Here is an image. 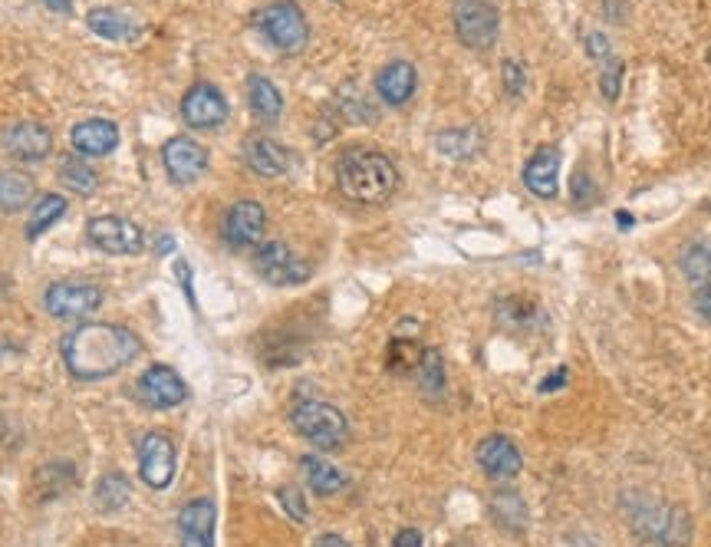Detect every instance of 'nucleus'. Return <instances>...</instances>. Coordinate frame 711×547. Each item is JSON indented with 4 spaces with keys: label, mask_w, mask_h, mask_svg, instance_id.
I'll return each mask as SVG.
<instances>
[{
    "label": "nucleus",
    "mask_w": 711,
    "mask_h": 547,
    "mask_svg": "<svg viewBox=\"0 0 711 547\" xmlns=\"http://www.w3.org/2000/svg\"><path fill=\"white\" fill-rule=\"evenodd\" d=\"M60 350L70 376L92 383L123 370L139 353V337L118 323H83L63 337Z\"/></svg>",
    "instance_id": "f257e3e1"
},
{
    "label": "nucleus",
    "mask_w": 711,
    "mask_h": 547,
    "mask_svg": "<svg viewBox=\"0 0 711 547\" xmlns=\"http://www.w3.org/2000/svg\"><path fill=\"white\" fill-rule=\"evenodd\" d=\"M336 182L339 191L349 201L360 204H383L396 195L399 188V169L389 156L370 152V149H352L339 159L336 165Z\"/></svg>",
    "instance_id": "f03ea898"
},
{
    "label": "nucleus",
    "mask_w": 711,
    "mask_h": 547,
    "mask_svg": "<svg viewBox=\"0 0 711 547\" xmlns=\"http://www.w3.org/2000/svg\"><path fill=\"white\" fill-rule=\"evenodd\" d=\"M290 422L316 449H339L349 439L346 415L336 406L320 402V399H297L290 409Z\"/></svg>",
    "instance_id": "7ed1b4c3"
},
{
    "label": "nucleus",
    "mask_w": 711,
    "mask_h": 547,
    "mask_svg": "<svg viewBox=\"0 0 711 547\" xmlns=\"http://www.w3.org/2000/svg\"><path fill=\"white\" fill-rule=\"evenodd\" d=\"M633 527L646 547H685L691 537L688 514L682 508H669V505H656V501L649 508L636 511Z\"/></svg>",
    "instance_id": "20e7f679"
},
{
    "label": "nucleus",
    "mask_w": 711,
    "mask_h": 547,
    "mask_svg": "<svg viewBox=\"0 0 711 547\" xmlns=\"http://www.w3.org/2000/svg\"><path fill=\"white\" fill-rule=\"evenodd\" d=\"M454 34L467 50H491L501 34V17L488 0H454Z\"/></svg>",
    "instance_id": "39448f33"
},
{
    "label": "nucleus",
    "mask_w": 711,
    "mask_h": 547,
    "mask_svg": "<svg viewBox=\"0 0 711 547\" xmlns=\"http://www.w3.org/2000/svg\"><path fill=\"white\" fill-rule=\"evenodd\" d=\"M258 30L267 37L271 47H277L280 53H300L310 40V24L303 17V11L290 0H280V4H271L264 8L258 17H254Z\"/></svg>",
    "instance_id": "423d86ee"
},
{
    "label": "nucleus",
    "mask_w": 711,
    "mask_h": 547,
    "mask_svg": "<svg viewBox=\"0 0 711 547\" xmlns=\"http://www.w3.org/2000/svg\"><path fill=\"white\" fill-rule=\"evenodd\" d=\"M102 303V294L96 284H86V281H57L47 287L43 294V307L50 316L57 320H83L89 316L96 307Z\"/></svg>",
    "instance_id": "0eeeda50"
},
{
    "label": "nucleus",
    "mask_w": 711,
    "mask_h": 547,
    "mask_svg": "<svg viewBox=\"0 0 711 547\" xmlns=\"http://www.w3.org/2000/svg\"><path fill=\"white\" fill-rule=\"evenodd\" d=\"M86 238H89L92 248H99V251H105V254H139V251H142V232H139V225H133L129 217H118V214L89 217Z\"/></svg>",
    "instance_id": "6e6552de"
},
{
    "label": "nucleus",
    "mask_w": 711,
    "mask_h": 547,
    "mask_svg": "<svg viewBox=\"0 0 711 547\" xmlns=\"http://www.w3.org/2000/svg\"><path fill=\"white\" fill-rule=\"evenodd\" d=\"M254 268H258V274H261L267 284H274V287H294V284L310 281V264L300 261V258H297L287 245H280V241L258 245Z\"/></svg>",
    "instance_id": "1a4fd4ad"
},
{
    "label": "nucleus",
    "mask_w": 711,
    "mask_h": 547,
    "mask_svg": "<svg viewBox=\"0 0 711 547\" xmlns=\"http://www.w3.org/2000/svg\"><path fill=\"white\" fill-rule=\"evenodd\" d=\"M139 475L149 488L162 492L175 478V446L162 432H146L139 443Z\"/></svg>",
    "instance_id": "9d476101"
},
{
    "label": "nucleus",
    "mask_w": 711,
    "mask_h": 547,
    "mask_svg": "<svg viewBox=\"0 0 711 547\" xmlns=\"http://www.w3.org/2000/svg\"><path fill=\"white\" fill-rule=\"evenodd\" d=\"M264 228H267V211L258 201H237L224 214L221 235L230 248H254V245H261Z\"/></svg>",
    "instance_id": "9b49d317"
},
{
    "label": "nucleus",
    "mask_w": 711,
    "mask_h": 547,
    "mask_svg": "<svg viewBox=\"0 0 711 547\" xmlns=\"http://www.w3.org/2000/svg\"><path fill=\"white\" fill-rule=\"evenodd\" d=\"M182 120L191 129H217L227 120V102L211 83H195L182 99Z\"/></svg>",
    "instance_id": "f8f14e48"
},
{
    "label": "nucleus",
    "mask_w": 711,
    "mask_h": 547,
    "mask_svg": "<svg viewBox=\"0 0 711 547\" xmlns=\"http://www.w3.org/2000/svg\"><path fill=\"white\" fill-rule=\"evenodd\" d=\"M162 165H165V172H169V178H172L175 185H191V182H198V178L204 175V169H208V152H204L195 139L175 136V139H169L165 149H162Z\"/></svg>",
    "instance_id": "ddd939ff"
},
{
    "label": "nucleus",
    "mask_w": 711,
    "mask_h": 547,
    "mask_svg": "<svg viewBox=\"0 0 711 547\" xmlns=\"http://www.w3.org/2000/svg\"><path fill=\"white\" fill-rule=\"evenodd\" d=\"M474 456H478V465L485 469V475L495 482H511L524 469L521 449L511 439H504V435H488Z\"/></svg>",
    "instance_id": "4468645a"
},
{
    "label": "nucleus",
    "mask_w": 711,
    "mask_h": 547,
    "mask_svg": "<svg viewBox=\"0 0 711 547\" xmlns=\"http://www.w3.org/2000/svg\"><path fill=\"white\" fill-rule=\"evenodd\" d=\"M182 547H214V501L195 498L178 511Z\"/></svg>",
    "instance_id": "2eb2a0df"
},
{
    "label": "nucleus",
    "mask_w": 711,
    "mask_h": 547,
    "mask_svg": "<svg viewBox=\"0 0 711 547\" xmlns=\"http://www.w3.org/2000/svg\"><path fill=\"white\" fill-rule=\"evenodd\" d=\"M139 396L155 409H175L188 396V389L172 366H149L139 380Z\"/></svg>",
    "instance_id": "dca6fc26"
},
{
    "label": "nucleus",
    "mask_w": 711,
    "mask_h": 547,
    "mask_svg": "<svg viewBox=\"0 0 711 547\" xmlns=\"http://www.w3.org/2000/svg\"><path fill=\"white\" fill-rule=\"evenodd\" d=\"M4 149L17 159V162H40L50 156L53 149V136L47 126L40 123H14L4 133Z\"/></svg>",
    "instance_id": "f3484780"
},
{
    "label": "nucleus",
    "mask_w": 711,
    "mask_h": 547,
    "mask_svg": "<svg viewBox=\"0 0 711 547\" xmlns=\"http://www.w3.org/2000/svg\"><path fill=\"white\" fill-rule=\"evenodd\" d=\"M524 185L537 195V198H557V185H560V149L557 146H540L527 165H524Z\"/></svg>",
    "instance_id": "a211bd4d"
},
{
    "label": "nucleus",
    "mask_w": 711,
    "mask_h": 547,
    "mask_svg": "<svg viewBox=\"0 0 711 547\" xmlns=\"http://www.w3.org/2000/svg\"><path fill=\"white\" fill-rule=\"evenodd\" d=\"M415 86H419V73L406 60H392L376 73V92L389 105H406L415 96Z\"/></svg>",
    "instance_id": "6ab92c4d"
},
{
    "label": "nucleus",
    "mask_w": 711,
    "mask_h": 547,
    "mask_svg": "<svg viewBox=\"0 0 711 547\" xmlns=\"http://www.w3.org/2000/svg\"><path fill=\"white\" fill-rule=\"evenodd\" d=\"M70 146H73L79 156L99 159V156H109V152L118 146V129H115L109 120H86V123L73 126Z\"/></svg>",
    "instance_id": "aec40b11"
},
{
    "label": "nucleus",
    "mask_w": 711,
    "mask_h": 547,
    "mask_svg": "<svg viewBox=\"0 0 711 547\" xmlns=\"http://www.w3.org/2000/svg\"><path fill=\"white\" fill-rule=\"evenodd\" d=\"M245 162H248L251 172H258V175H264V178H277V175L287 172L290 156H287V149H280L274 139L254 136V139H248V146H245Z\"/></svg>",
    "instance_id": "412c9836"
},
{
    "label": "nucleus",
    "mask_w": 711,
    "mask_h": 547,
    "mask_svg": "<svg viewBox=\"0 0 711 547\" xmlns=\"http://www.w3.org/2000/svg\"><path fill=\"white\" fill-rule=\"evenodd\" d=\"M89 30L102 40H115V43H123V40H136L139 37V21L133 14H123V11H115V8H96L89 11L86 17Z\"/></svg>",
    "instance_id": "4be33fe9"
},
{
    "label": "nucleus",
    "mask_w": 711,
    "mask_h": 547,
    "mask_svg": "<svg viewBox=\"0 0 711 547\" xmlns=\"http://www.w3.org/2000/svg\"><path fill=\"white\" fill-rule=\"evenodd\" d=\"M248 102H251V113L261 123H277L280 113H284V96L267 76H251L248 79Z\"/></svg>",
    "instance_id": "5701e85b"
},
{
    "label": "nucleus",
    "mask_w": 711,
    "mask_h": 547,
    "mask_svg": "<svg viewBox=\"0 0 711 547\" xmlns=\"http://www.w3.org/2000/svg\"><path fill=\"white\" fill-rule=\"evenodd\" d=\"M34 198V178L21 169H0V211H21Z\"/></svg>",
    "instance_id": "b1692460"
},
{
    "label": "nucleus",
    "mask_w": 711,
    "mask_h": 547,
    "mask_svg": "<svg viewBox=\"0 0 711 547\" xmlns=\"http://www.w3.org/2000/svg\"><path fill=\"white\" fill-rule=\"evenodd\" d=\"M303 475H307V485H310L316 495H323V498H329V495H336V492L346 488V475H342L336 465H329L326 459H316V456H307V459H303Z\"/></svg>",
    "instance_id": "393cba45"
},
{
    "label": "nucleus",
    "mask_w": 711,
    "mask_h": 547,
    "mask_svg": "<svg viewBox=\"0 0 711 547\" xmlns=\"http://www.w3.org/2000/svg\"><path fill=\"white\" fill-rule=\"evenodd\" d=\"M678 268L685 274L688 284L695 287H711V245L704 241H695V245H685L682 258H678Z\"/></svg>",
    "instance_id": "a878e982"
},
{
    "label": "nucleus",
    "mask_w": 711,
    "mask_h": 547,
    "mask_svg": "<svg viewBox=\"0 0 711 547\" xmlns=\"http://www.w3.org/2000/svg\"><path fill=\"white\" fill-rule=\"evenodd\" d=\"M96 505H99L102 511H109V514L118 511V508H126V505H129V478L118 475V472L99 478V485H96Z\"/></svg>",
    "instance_id": "bb28decb"
},
{
    "label": "nucleus",
    "mask_w": 711,
    "mask_h": 547,
    "mask_svg": "<svg viewBox=\"0 0 711 547\" xmlns=\"http://www.w3.org/2000/svg\"><path fill=\"white\" fill-rule=\"evenodd\" d=\"M66 211V198L63 195H43L40 201H37V208H34V214H30V225H27V238H40L57 217Z\"/></svg>",
    "instance_id": "cd10ccee"
},
{
    "label": "nucleus",
    "mask_w": 711,
    "mask_h": 547,
    "mask_svg": "<svg viewBox=\"0 0 711 547\" xmlns=\"http://www.w3.org/2000/svg\"><path fill=\"white\" fill-rule=\"evenodd\" d=\"M422 353H425V350H422L415 340H409V337H396V340L389 344V357H386V363H389V370H392V373L406 376V373L419 370V363H422Z\"/></svg>",
    "instance_id": "c85d7f7f"
},
{
    "label": "nucleus",
    "mask_w": 711,
    "mask_h": 547,
    "mask_svg": "<svg viewBox=\"0 0 711 547\" xmlns=\"http://www.w3.org/2000/svg\"><path fill=\"white\" fill-rule=\"evenodd\" d=\"M60 182H63L66 188H73L76 195H92L96 185H99V175H96V169H89L86 162L66 159V162L60 165Z\"/></svg>",
    "instance_id": "c756f323"
},
{
    "label": "nucleus",
    "mask_w": 711,
    "mask_h": 547,
    "mask_svg": "<svg viewBox=\"0 0 711 547\" xmlns=\"http://www.w3.org/2000/svg\"><path fill=\"white\" fill-rule=\"evenodd\" d=\"M419 373H422V386H425L428 393H438V389H441V383H445V366H441L438 350H425V353H422Z\"/></svg>",
    "instance_id": "7c9ffc66"
},
{
    "label": "nucleus",
    "mask_w": 711,
    "mask_h": 547,
    "mask_svg": "<svg viewBox=\"0 0 711 547\" xmlns=\"http://www.w3.org/2000/svg\"><path fill=\"white\" fill-rule=\"evenodd\" d=\"M531 313H534V300H527V297H508L501 303V320L508 326H527Z\"/></svg>",
    "instance_id": "2f4dec72"
},
{
    "label": "nucleus",
    "mask_w": 711,
    "mask_h": 547,
    "mask_svg": "<svg viewBox=\"0 0 711 547\" xmlns=\"http://www.w3.org/2000/svg\"><path fill=\"white\" fill-rule=\"evenodd\" d=\"M501 79H504V89L511 96H521L524 92V83H527V73L517 60H504V70H501Z\"/></svg>",
    "instance_id": "473e14b6"
},
{
    "label": "nucleus",
    "mask_w": 711,
    "mask_h": 547,
    "mask_svg": "<svg viewBox=\"0 0 711 547\" xmlns=\"http://www.w3.org/2000/svg\"><path fill=\"white\" fill-rule=\"evenodd\" d=\"M610 66L603 70V79H600V86H603V96L613 102L616 96H620V83H623V60H607Z\"/></svg>",
    "instance_id": "72a5a7b5"
},
{
    "label": "nucleus",
    "mask_w": 711,
    "mask_h": 547,
    "mask_svg": "<svg viewBox=\"0 0 711 547\" xmlns=\"http://www.w3.org/2000/svg\"><path fill=\"white\" fill-rule=\"evenodd\" d=\"M280 505L287 508V514H290L294 521H307V505H303V495H300L297 488H284V492H280Z\"/></svg>",
    "instance_id": "f704fd0d"
},
{
    "label": "nucleus",
    "mask_w": 711,
    "mask_h": 547,
    "mask_svg": "<svg viewBox=\"0 0 711 547\" xmlns=\"http://www.w3.org/2000/svg\"><path fill=\"white\" fill-rule=\"evenodd\" d=\"M586 53H589L592 60H610V53H613L610 37H603V34H589V37H586Z\"/></svg>",
    "instance_id": "c9c22d12"
},
{
    "label": "nucleus",
    "mask_w": 711,
    "mask_h": 547,
    "mask_svg": "<svg viewBox=\"0 0 711 547\" xmlns=\"http://www.w3.org/2000/svg\"><path fill=\"white\" fill-rule=\"evenodd\" d=\"M392 547H422V534H419L415 527H406V531L396 534Z\"/></svg>",
    "instance_id": "e433bc0d"
},
{
    "label": "nucleus",
    "mask_w": 711,
    "mask_h": 547,
    "mask_svg": "<svg viewBox=\"0 0 711 547\" xmlns=\"http://www.w3.org/2000/svg\"><path fill=\"white\" fill-rule=\"evenodd\" d=\"M695 307H698V313L711 323V287H698V294H695Z\"/></svg>",
    "instance_id": "4c0bfd02"
},
{
    "label": "nucleus",
    "mask_w": 711,
    "mask_h": 547,
    "mask_svg": "<svg viewBox=\"0 0 711 547\" xmlns=\"http://www.w3.org/2000/svg\"><path fill=\"white\" fill-rule=\"evenodd\" d=\"M313 547H349V544H346V540H342L339 534H320Z\"/></svg>",
    "instance_id": "58836bf2"
},
{
    "label": "nucleus",
    "mask_w": 711,
    "mask_h": 547,
    "mask_svg": "<svg viewBox=\"0 0 711 547\" xmlns=\"http://www.w3.org/2000/svg\"><path fill=\"white\" fill-rule=\"evenodd\" d=\"M47 4H53L57 11H70V0H47Z\"/></svg>",
    "instance_id": "ea45409f"
}]
</instances>
